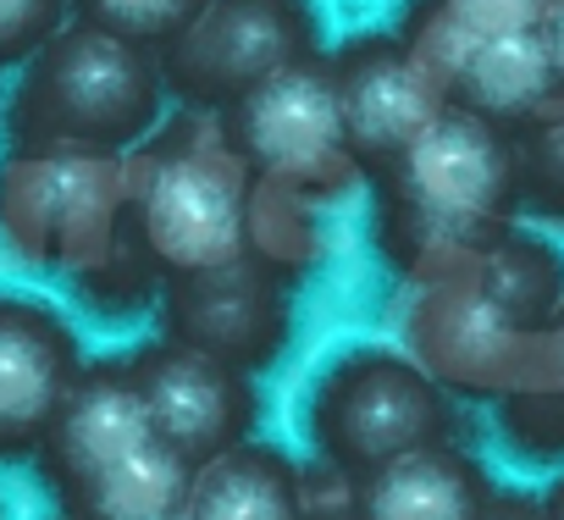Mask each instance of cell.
I'll return each mask as SVG.
<instances>
[{"mask_svg":"<svg viewBox=\"0 0 564 520\" xmlns=\"http://www.w3.org/2000/svg\"><path fill=\"white\" fill-rule=\"evenodd\" d=\"M56 520H78V514H67V509H62V514H56Z\"/></svg>","mask_w":564,"mask_h":520,"instance_id":"cell-31","label":"cell"},{"mask_svg":"<svg viewBox=\"0 0 564 520\" xmlns=\"http://www.w3.org/2000/svg\"><path fill=\"white\" fill-rule=\"evenodd\" d=\"M542 40H547V56H553V73H558V89H564V0L547 7V23H542Z\"/></svg>","mask_w":564,"mask_h":520,"instance_id":"cell-28","label":"cell"},{"mask_svg":"<svg viewBox=\"0 0 564 520\" xmlns=\"http://www.w3.org/2000/svg\"><path fill=\"white\" fill-rule=\"evenodd\" d=\"M492 487L498 481L465 443H426L377 465L371 476H355V514L360 520H476Z\"/></svg>","mask_w":564,"mask_h":520,"instance_id":"cell-14","label":"cell"},{"mask_svg":"<svg viewBox=\"0 0 564 520\" xmlns=\"http://www.w3.org/2000/svg\"><path fill=\"white\" fill-rule=\"evenodd\" d=\"M470 278L525 327V333H542L553 322V311L564 305V249L547 238V232H531V227H509L498 232L481 260L470 267Z\"/></svg>","mask_w":564,"mask_h":520,"instance_id":"cell-19","label":"cell"},{"mask_svg":"<svg viewBox=\"0 0 564 520\" xmlns=\"http://www.w3.org/2000/svg\"><path fill=\"white\" fill-rule=\"evenodd\" d=\"M327 67H333V89H338L349 150H355V161H360L366 177L382 172L448 106L443 78L410 51L404 34L344 40L327 56Z\"/></svg>","mask_w":564,"mask_h":520,"instance_id":"cell-11","label":"cell"},{"mask_svg":"<svg viewBox=\"0 0 564 520\" xmlns=\"http://www.w3.org/2000/svg\"><path fill=\"white\" fill-rule=\"evenodd\" d=\"M155 311H161L166 338L194 344V349L232 360L243 371H271L282 360V349H289V333H294L289 283L265 267H254V260L166 278Z\"/></svg>","mask_w":564,"mask_h":520,"instance_id":"cell-10","label":"cell"},{"mask_svg":"<svg viewBox=\"0 0 564 520\" xmlns=\"http://www.w3.org/2000/svg\"><path fill=\"white\" fill-rule=\"evenodd\" d=\"M78 366L84 344L51 300L0 289V459H34Z\"/></svg>","mask_w":564,"mask_h":520,"instance_id":"cell-12","label":"cell"},{"mask_svg":"<svg viewBox=\"0 0 564 520\" xmlns=\"http://www.w3.org/2000/svg\"><path fill=\"white\" fill-rule=\"evenodd\" d=\"M0 232L40 267H67L73 278L100 267L122 232V155L7 150Z\"/></svg>","mask_w":564,"mask_h":520,"instance_id":"cell-6","label":"cell"},{"mask_svg":"<svg viewBox=\"0 0 564 520\" xmlns=\"http://www.w3.org/2000/svg\"><path fill=\"white\" fill-rule=\"evenodd\" d=\"M536 333H525L470 272L443 283H415L410 300V355L454 393L492 404L531 371Z\"/></svg>","mask_w":564,"mask_h":520,"instance_id":"cell-8","label":"cell"},{"mask_svg":"<svg viewBox=\"0 0 564 520\" xmlns=\"http://www.w3.org/2000/svg\"><path fill=\"white\" fill-rule=\"evenodd\" d=\"M300 56H322L316 0H205V12L161 51V78L177 106L221 111Z\"/></svg>","mask_w":564,"mask_h":520,"instance_id":"cell-7","label":"cell"},{"mask_svg":"<svg viewBox=\"0 0 564 520\" xmlns=\"http://www.w3.org/2000/svg\"><path fill=\"white\" fill-rule=\"evenodd\" d=\"M300 509V459L276 443L243 437L216 459L194 465L183 520H294Z\"/></svg>","mask_w":564,"mask_h":520,"instance_id":"cell-15","label":"cell"},{"mask_svg":"<svg viewBox=\"0 0 564 520\" xmlns=\"http://www.w3.org/2000/svg\"><path fill=\"white\" fill-rule=\"evenodd\" d=\"M553 0H410L399 34L410 40V51L443 78L487 40H509V34H531L547 23Z\"/></svg>","mask_w":564,"mask_h":520,"instance_id":"cell-18","label":"cell"},{"mask_svg":"<svg viewBox=\"0 0 564 520\" xmlns=\"http://www.w3.org/2000/svg\"><path fill=\"white\" fill-rule=\"evenodd\" d=\"M492 426H498V437L514 459L564 470V388L514 382L509 393L492 399Z\"/></svg>","mask_w":564,"mask_h":520,"instance_id":"cell-21","label":"cell"},{"mask_svg":"<svg viewBox=\"0 0 564 520\" xmlns=\"http://www.w3.org/2000/svg\"><path fill=\"white\" fill-rule=\"evenodd\" d=\"M67 18V0H0V73L23 67Z\"/></svg>","mask_w":564,"mask_h":520,"instance_id":"cell-24","label":"cell"},{"mask_svg":"<svg viewBox=\"0 0 564 520\" xmlns=\"http://www.w3.org/2000/svg\"><path fill=\"white\" fill-rule=\"evenodd\" d=\"M260 177L227 144L216 111L177 106L122 155V232L166 278L249 260Z\"/></svg>","mask_w":564,"mask_h":520,"instance_id":"cell-2","label":"cell"},{"mask_svg":"<svg viewBox=\"0 0 564 520\" xmlns=\"http://www.w3.org/2000/svg\"><path fill=\"white\" fill-rule=\"evenodd\" d=\"M139 393L150 404V426L166 448H177L188 465L216 459L221 448L254 437L260 421V393H254V371L216 360L194 344L177 338H150L128 355Z\"/></svg>","mask_w":564,"mask_h":520,"instance_id":"cell-9","label":"cell"},{"mask_svg":"<svg viewBox=\"0 0 564 520\" xmlns=\"http://www.w3.org/2000/svg\"><path fill=\"white\" fill-rule=\"evenodd\" d=\"M553 89H558V73H553L542 29L509 34V40H487L448 73V100L476 111V117H487V122H498V128L525 122Z\"/></svg>","mask_w":564,"mask_h":520,"instance_id":"cell-16","label":"cell"},{"mask_svg":"<svg viewBox=\"0 0 564 520\" xmlns=\"http://www.w3.org/2000/svg\"><path fill=\"white\" fill-rule=\"evenodd\" d=\"M542 514H547V520H564V470L547 481V492H542Z\"/></svg>","mask_w":564,"mask_h":520,"instance_id":"cell-29","label":"cell"},{"mask_svg":"<svg viewBox=\"0 0 564 520\" xmlns=\"http://www.w3.org/2000/svg\"><path fill=\"white\" fill-rule=\"evenodd\" d=\"M216 122H221L227 144L238 150V161L260 183L294 194L305 205L344 199L366 177L349 150V133H344L327 51L265 73L254 89H243L232 106H221Z\"/></svg>","mask_w":564,"mask_h":520,"instance_id":"cell-5","label":"cell"},{"mask_svg":"<svg viewBox=\"0 0 564 520\" xmlns=\"http://www.w3.org/2000/svg\"><path fill=\"white\" fill-rule=\"evenodd\" d=\"M525 382H553L564 388V305L553 311V322L536 333V349H531V371Z\"/></svg>","mask_w":564,"mask_h":520,"instance_id":"cell-26","label":"cell"},{"mask_svg":"<svg viewBox=\"0 0 564 520\" xmlns=\"http://www.w3.org/2000/svg\"><path fill=\"white\" fill-rule=\"evenodd\" d=\"M476 520H547V514H542V492H531V487H492V498L481 503Z\"/></svg>","mask_w":564,"mask_h":520,"instance_id":"cell-27","label":"cell"},{"mask_svg":"<svg viewBox=\"0 0 564 520\" xmlns=\"http://www.w3.org/2000/svg\"><path fill=\"white\" fill-rule=\"evenodd\" d=\"M155 520H183V509H177V514H155Z\"/></svg>","mask_w":564,"mask_h":520,"instance_id":"cell-30","label":"cell"},{"mask_svg":"<svg viewBox=\"0 0 564 520\" xmlns=\"http://www.w3.org/2000/svg\"><path fill=\"white\" fill-rule=\"evenodd\" d=\"M73 18L89 23V29H106L139 51H166L199 12H205V0H67Z\"/></svg>","mask_w":564,"mask_h":520,"instance_id":"cell-22","label":"cell"},{"mask_svg":"<svg viewBox=\"0 0 564 520\" xmlns=\"http://www.w3.org/2000/svg\"><path fill=\"white\" fill-rule=\"evenodd\" d=\"M194 465L166 448L161 437L128 448L122 459H111L106 470H95L89 481L62 492V509L78 520H155V514H177L188 498Z\"/></svg>","mask_w":564,"mask_h":520,"instance_id":"cell-17","label":"cell"},{"mask_svg":"<svg viewBox=\"0 0 564 520\" xmlns=\"http://www.w3.org/2000/svg\"><path fill=\"white\" fill-rule=\"evenodd\" d=\"M0 520H7V509H0Z\"/></svg>","mask_w":564,"mask_h":520,"instance_id":"cell-32","label":"cell"},{"mask_svg":"<svg viewBox=\"0 0 564 520\" xmlns=\"http://www.w3.org/2000/svg\"><path fill=\"white\" fill-rule=\"evenodd\" d=\"M161 56L67 18L23 67L0 117L7 150L128 155L166 117Z\"/></svg>","mask_w":564,"mask_h":520,"instance_id":"cell-3","label":"cell"},{"mask_svg":"<svg viewBox=\"0 0 564 520\" xmlns=\"http://www.w3.org/2000/svg\"><path fill=\"white\" fill-rule=\"evenodd\" d=\"M78 294H84L100 316H128V311L161 300V272L150 267V254H144L128 232H117V243H111V254L100 260V267L78 272Z\"/></svg>","mask_w":564,"mask_h":520,"instance_id":"cell-23","label":"cell"},{"mask_svg":"<svg viewBox=\"0 0 564 520\" xmlns=\"http://www.w3.org/2000/svg\"><path fill=\"white\" fill-rule=\"evenodd\" d=\"M294 520H360L355 514V476H344L338 465L316 459L300 465V509Z\"/></svg>","mask_w":564,"mask_h":520,"instance_id":"cell-25","label":"cell"},{"mask_svg":"<svg viewBox=\"0 0 564 520\" xmlns=\"http://www.w3.org/2000/svg\"><path fill=\"white\" fill-rule=\"evenodd\" d=\"M509 139H514L520 216L564 227V89H553L525 122H514Z\"/></svg>","mask_w":564,"mask_h":520,"instance_id":"cell-20","label":"cell"},{"mask_svg":"<svg viewBox=\"0 0 564 520\" xmlns=\"http://www.w3.org/2000/svg\"><path fill=\"white\" fill-rule=\"evenodd\" d=\"M371 188L377 243L388 267L410 283L470 272L481 249L520 221L509 128L454 100L382 172H371Z\"/></svg>","mask_w":564,"mask_h":520,"instance_id":"cell-1","label":"cell"},{"mask_svg":"<svg viewBox=\"0 0 564 520\" xmlns=\"http://www.w3.org/2000/svg\"><path fill=\"white\" fill-rule=\"evenodd\" d=\"M300 426L311 454L344 476H371L377 465L426 443H465L459 399L410 349L388 344L333 355L305 388Z\"/></svg>","mask_w":564,"mask_h":520,"instance_id":"cell-4","label":"cell"},{"mask_svg":"<svg viewBox=\"0 0 564 520\" xmlns=\"http://www.w3.org/2000/svg\"><path fill=\"white\" fill-rule=\"evenodd\" d=\"M150 404L139 393V377L128 366V355H106V360H84L62 410L51 415L34 465L45 476V487L62 498L67 487L89 481L95 470H106L111 459H122L128 448L150 443Z\"/></svg>","mask_w":564,"mask_h":520,"instance_id":"cell-13","label":"cell"}]
</instances>
